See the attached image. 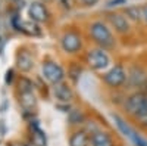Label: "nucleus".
Here are the masks:
<instances>
[{
	"instance_id": "f257e3e1",
	"label": "nucleus",
	"mask_w": 147,
	"mask_h": 146,
	"mask_svg": "<svg viewBox=\"0 0 147 146\" xmlns=\"http://www.w3.org/2000/svg\"><path fill=\"white\" fill-rule=\"evenodd\" d=\"M88 34L93 39V41L99 47L105 49V50H110V49H113L116 46L115 35L105 21H100V19L93 21L88 25Z\"/></svg>"
},
{
	"instance_id": "f03ea898",
	"label": "nucleus",
	"mask_w": 147,
	"mask_h": 146,
	"mask_svg": "<svg viewBox=\"0 0 147 146\" xmlns=\"http://www.w3.org/2000/svg\"><path fill=\"white\" fill-rule=\"evenodd\" d=\"M125 111L137 120L147 118V93L146 92H136L129 94L124 102Z\"/></svg>"
},
{
	"instance_id": "7ed1b4c3",
	"label": "nucleus",
	"mask_w": 147,
	"mask_h": 146,
	"mask_svg": "<svg viewBox=\"0 0 147 146\" xmlns=\"http://www.w3.org/2000/svg\"><path fill=\"white\" fill-rule=\"evenodd\" d=\"M85 59H87V64L96 71H103L110 65V56H109L107 50H105L102 47L90 49L87 52Z\"/></svg>"
},
{
	"instance_id": "20e7f679",
	"label": "nucleus",
	"mask_w": 147,
	"mask_h": 146,
	"mask_svg": "<svg viewBox=\"0 0 147 146\" xmlns=\"http://www.w3.org/2000/svg\"><path fill=\"white\" fill-rule=\"evenodd\" d=\"M128 80V72L124 68V65L116 64L110 68L109 71H106L103 74V81L107 84L109 87H121L122 84H125V81Z\"/></svg>"
},
{
	"instance_id": "39448f33",
	"label": "nucleus",
	"mask_w": 147,
	"mask_h": 146,
	"mask_svg": "<svg viewBox=\"0 0 147 146\" xmlns=\"http://www.w3.org/2000/svg\"><path fill=\"white\" fill-rule=\"evenodd\" d=\"M41 74L49 83H52L53 86L62 83L63 78H65L63 68L57 62H55V60H44L41 64Z\"/></svg>"
},
{
	"instance_id": "423d86ee",
	"label": "nucleus",
	"mask_w": 147,
	"mask_h": 146,
	"mask_svg": "<svg viewBox=\"0 0 147 146\" xmlns=\"http://www.w3.org/2000/svg\"><path fill=\"white\" fill-rule=\"evenodd\" d=\"M60 46H62L63 52L66 53H77L82 47V39L77 31L69 30L63 33V35L60 37Z\"/></svg>"
},
{
	"instance_id": "0eeeda50",
	"label": "nucleus",
	"mask_w": 147,
	"mask_h": 146,
	"mask_svg": "<svg viewBox=\"0 0 147 146\" xmlns=\"http://www.w3.org/2000/svg\"><path fill=\"white\" fill-rule=\"evenodd\" d=\"M106 21L118 34H127L131 31V22L122 12H107Z\"/></svg>"
},
{
	"instance_id": "6e6552de",
	"label": "nucleus",
	"mask_w": 147,
	"mask_h": 146,
	"mask_svg": "<svg viewBox=\"0 0 147 146\" xmlns=\"http://www.w3.org/2000/svg\"><path fill=\"white\" fill-rule=\"evenodd\" d=\"M28 16L31 21L37 22V24H43L47 22L49 18H50V14H49V9L44 3L41 2H32L28 6Z\"/></svg>"
},
{
	"instance_id": "1a4fd4ad",
	"label": "nucleus",
	"mask_w": 147,
	"mask_h": 146,
	"mask_svg": "<svg viewBox=\"0 0 147 146\" xmlns=\"http://www.w3.org/2000/svg\"><path fill=\"white\" fill-rule=\"evenodd\" d=\"M53 93H55V97L59 101V102H62V103H68L74 99V92L72 89L68 86L66 83H59V84H55L53 86Z\"/></svg>"
},
{
	"instance_id": "9d476101",
	"label": "nucleus",
	"mask_w": 147,
	"mask_h": 146,
	"mask_svg": "<svg viewBox=\"0 0 147 146\" xmlns=\"http://www.w3.org/2000/svg\"><path fill=\"white\" fill-rule=\"evenodd\" d=\"M16 67H18V69H21L22 72L31 71L32 67H34V58H32L31 52L25 50V49L19 50L18 55H16Z\"/></svg>"
},
{
	"instance_id": "9b49d317",
	"label": "nucleus",
	"mask_w": 147,
	"mask_h": 146,
	"mask_svg": "<svg viewBox=\"0 0 147 146\" xmlns=\"http://www.w3.org/2000/svg\"><path fill=\"white\" fill-rule=\"evenodd\" d=\"M30 130H31V139L28 146H46V134L40 128L37 121H31L30 123Z\"/></svg>"
},
{
	"instance_id": "f8f14e48",
	"label": "nucleus",
	"mask_w": 147,
	"mask_h": 146,
	"mask_svg": "<svg viewBox=\"0 0 147 146\" xmlns=\"http://www.w3.org/2000/svg\"><path fill=\"white\" fill-rule=\"evenodd\" d=\"M128 81L132 87H143L147 81V74L138 67H134L128 72Z\"/></svg>"
},
{
	"instance_id": "ddd939ff",
	"label": "nucleus",
	"mask_w": 147,
	"mask_h": 146,
	"mask_svg": "<svg viewBox=\"0 0 147 146\" xmlns=\"http://www.w3.org/2000/svg\"><path fill=\"white\" fill-rule=\"evenodd\" d=\"M91 146H115V143L109 133L97 130L91 134Z\"/></svg>"
},
{
	"instance_id": "4468645a",
	"label": "nucleus",
	"mask_w": 147,
	"mask_h": 146,
	"mask_svg": "<svg viewBox=\"0 0 147 146\" xmlns=\"http://www.w3.org/2000/svg\"><path fill=\"white\" fill-rule=\"evenodd\" d=\"M122 14H124V15L128 18L129 22H134V24L143 22V9H141V6H137V5L125 6Z\"/></svg>"
},
{
	"instance_id": "2eb2a0df",
	"label": "nucleus",
	"mask_w": 147,
	"mask_h": 146,
	"mask_svg": "<svg viewBox=\"0 0 147 146\" xmlns=\"http://www.w3.org/2000/svg\"><path fill=\"white\" fill-rule=\"evenodd\" d=\"M19 103L24 108V111H32L35 108V96L32 90H24L19 96Z\"/></svg>"
},
{
	"instance_id": "dca6fc26",
	"label": "nucleus",
	"mask_w": 147,
	"mask_h": 146,
	"mask_svg": "<svg viewBox=\"0 0 147 146\" xmlns=\"http://www.w3.org/2000/svg\"><path fill=\"white\" fill-rule=\"evenodd\" d=\"M69 146H88V136L84 130L75 131L69 139Z\"/></svg>"
},
{
	"instance_id": "f3484780",
	"label": "nucleus",
	"mask_w": 147,
	"mask_h": 146,
	"mask_svg": "<svg viewBox=\"0 0 147 146\" xmlns=\"http://www.w3.org/2000/svg\"><path fill=\"white\" fill-rule=\"evenodd\" d=\"M68 74H69V77H71L74 81H78L80 74H81V68L77 67V65H72V67L69 68V71H68Z\"/></svg>"
},
{
	"instance_id": "a211bd4d",
	"label": "nucleus",
	"mask_w": 147,
	"mask_h": 146,
	"mask_svg": "<svg viewBox=\"0 0 147 146\" xmlns=\"http://www.w3.org/2000/svg\"><path fill=\"white\" fill-rule=\"evenodd\" d=\"M69 120H71L72 124H80V123H82L84 115L81 112H78V111H72L71 115H69Z\"/></svg>"
},
{
	"instance_id": "6ab92c4d",
	"label": "nucleus",
	"mask_w": 147,
	"mask_h": 146,
	"mask_svg": "<svg viewBox=\"0 0 147 146\" xmlns=\"http://www.w3.org/2000/svg\"><path fill=\"white\" fill-rule=\"evenodd\" d=\"M128 0H107V7H116V6H124L127 5Z\"/></svg>"
},
{
	"instance_id": "aec40b11",
	"label": "nucleus",
	"mask_w": 147,
	"mask_h": 146,
	"mask_svg": "<svg viewBox=\"0 0 147 146\" xmlns=\"http://www.w3.org/2000/svg\"><path fill=\"white\" fill-rule=\"evenodd\" d=\"M78 2L82 5V6H87V7H93L96 6L97 3L100 2V0H78Z\"/></svg>"
},
{
	"instance_id": "412c9836",
	"label": "nucleus",
	"mask_w": 147,
	"mask_h": 146,
	"mask_svg": "<svg viewBox=\"0 0 147 146\" xmlns=\"http://www.w3.org/2000/svg\"><path fill=\"white\" fill-rule=\"evenodd\" d=\"M12 80H13V69H7L6 71V75H5V83L6 84H10Z\"/></svg>"
},
{
	"instance_id": "4be33fe9",
	"label": "nucleus",
	"mask_w": 147,
	"mask_h": 146,
	"mask_svg": "<svg viewBox=\"0 0 147 146\" xmlns=\"http://www.w3.org/2000/svg\"><path fill=\"white\" fill-rule=\"evenodd\" d=\"M141 9H143V22L146 24V27H147V3L141 5Z\"/></svg>"
},
{
	"instance_id": "5701e85b",
	"label": "nucleus",
	"mask_w": 147,
	"mask_h": 146,
	"mask_svg": "<svg viewBox=\"0 0 147 146\" xmlns=\"http://www.w3.org/2000/svg\"><path fill=\"white\" fill-rule=\"evenodd\" d=\"M59 3L62 5L65 9H71V3H69V0H59Z\"/></svg>"
},
{
	"instance_id": "b1692460",
	"label": "nucleus",
	"mask_w": 147,
	"mask_h": 146,
	"mask_svg": "<svg viewBox=\"0 0 147 146\" xmlns=\"http://www.w3.org/2000/svg\"><path fill=\"white\" fill-rule=\"evenodd\" d=\"M0 134L5 136V123H3V121L0 123Z\"/></svg>"
}]
</instances>
